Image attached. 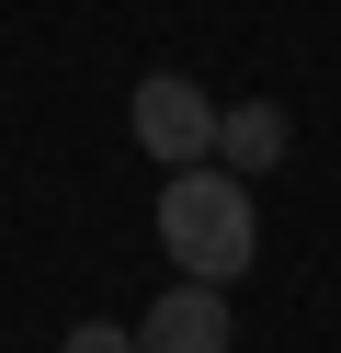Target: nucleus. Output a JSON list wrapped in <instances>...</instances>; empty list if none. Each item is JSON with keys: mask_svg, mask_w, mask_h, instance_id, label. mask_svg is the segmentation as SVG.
I'll return each instance as SVG.
<instances>
[{"mask_svg": "<svg viewBox=\"0 0 341 353\" xmlns=\"http://www.w3.org/2000/svg\"><path fill=\"white\" fill-rule=\"evenodd\" d=\"M159 251L182 262V285L250 274V251H262V205H250V183H239V171H216V160L171 171V183H159Z\"/></svg>", "mask_w": 341, "mask_h": 353, "instance_id": "f257e3e1", "label": "nucleus"}, {"mask_svg": "<svg viewBox=\"0 0 341 353\" xmlns=\"http://www.w3.org/2000/svg\"><path fill=\"white\" fill-rule=\"evenodd\" d=\"M136 148H148L159 171L216 160V103H205V80H182V69H148V80H136Z\"/></svg>", "mask_w": 341, "mask_h": 353, "instance_id": "f03ea898", "label": "nucleus"}, {"mask_svg": "<svg viewBox=\"0 0 341 353\" xmlns=\"http://www.w3.org/2000/svg\"><path fill=\"white\" fill-rule=\"evenodd\" d=\"M136 353H227V285H171L136 319Z\"/></svg>", "mask_w": 341, "mask_h": 353, "instance_id": "7ed1b4c3", "label": "nucleus"}, {"mask_svg": "<svg viewBox=\"0 0 341 353\" xmlns=\"http://www.w3.org/2000/svg\"><path fill=\"white\" fill-rule=\"evenodd\" d=\"M285 148H296V114L285 103H216V171H285Z\"/></svg>", "mask_w": 341, "mask_h": 353, "instance_id": "20e7f679", "label": "nucleus"}, {"mask_svg": "<svg viewBox=\"0 0 341 353\" xmlns=\"http://www.w3.org/2000/svg\"><path fill=\"white\" fill-rule=\"evenodd\" d=\"M57 353H136V330H114V319H80Z\"/></svg>", "mask_w": 341, "mask_h": 353, "instance_id": "39448f33", "label": "nucleus"}]
</instances>
